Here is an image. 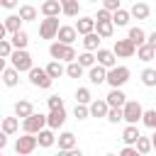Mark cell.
Segmentation results:
<instances>
[{"label":"cell","mask_w":156,"mask_h":156,"mask_svg":"<svg viewBox=\"0 0 156 156\" xmlns=\"http://www.w3.org/2000/svg\"><path fill=\"white\" fill-rule=\"evenodd\" d=\"M105 156H119V154H105Z\"/></svg>","instance_id":"cell-53"},{"label":"cell","mask_w":156,"mask_h":156,"mask_svg":"<svg viewBox=\"0 0 156 156\" xmlns=\"http://www.w3.org/2000/svg\"><path fill=\"white\" fill-rule=\"evenodd\" d=\"M46 102H49V110H61L63 107V98H58V95H51Z\"/></svg>","instance_id":"cell-44"},{"label":"cell","mask_w":156,"mask_h":156,"mask_svg":"<svg viewBox=\"0 0 156 156\" xmlns=\"http://www.w3.org/2000/svg\"><path fill=\"white\" fill-rule=\"evenodd\" d=\"M129 12H132V17H136V20H146V17L151 15V7H149L146 2H134Z\"/></svg>","instance_id":"cell-25"},{"label":"cell","mask_w":156,"mask_h":156,"mask_svg":"<svg viewBox=\"0 0 156 156\" xmlns=\"http://www.w3.org/2000/svg\"><path fill=\"white\" fill-rule=\"evenodd\" d=\"M93 102V95L88 88H78L76 90V105H90Z\"/></svg>","instance_id":"cell-35"},{"label":"cell","mask_w":156,"mask_h":156,"mask_svg":"<svg viewBox=\"0 0 156 156\" xmlns=\"http://www.w3.org/2000/svg\"><path fill=\"white\" fill-rule=\"evenodd\" d=\"M2 83H5L7 88H15V85L20 83V71H17V68H12V66L2 68Z\"/></svg>","instance_id":"cell-22"},{"label":"cell","mask_w":156,"mask_h":156,"mask_svg":"<svg viewBox=\"0 0 156 156\" xmlns=\"http://www.w3.org/2000/svg\"><path fill=\"white\" fill-rule=\"evenodd\" d=\"M58 29H61L58 17H44L41 24H39V37L41 39H56L58 37Z\"/></svg>","instance_id":"cell-6"},{"label":"cell","mask_w":156,"mask_h":156,"mask_svg":"<svg viewBox=\"0 0 156 156\" xmlns=\"http://www.w3.org/2000/svg\"><path fill=\"white\" fill-rule=\"evenodd\" d=\"M17 129H20V117H5V119H2V134L10 136V134H15Z\"/></svg>","instance_id":"cell-27"},{"label":"cell","mask_w":156,"mask_h":156,"mask_svg":"<svg viewBox=\"0 0 156 156\" xmlns=\"http://www.w3.org/2000/svg\"><path fill=\"white\" fill-rule=\"evenodd\" d=\"M7 146V134H0V149Z\"/></svg>","instance_id":"cell-51"},{"label":"cell","mask_w":156,"mask_h":156,"mask_svg":"<svg viewBox=\"0 0 156 156\" xmlns=\"http://www.w3.org/2000/svg\"><path fill=\"white\" fill-rule=\"evenodd\" d=\"M10 41H12V46H15V49H27L29 37H27V32H15V34L10 37Z\"/></svg>","instance_id":"cell-32"},{"label":"cell","mask_w":156,"mask_h":156,"mask_svg":"<svg viewBox=\"0 0 156 156\" xmlns=\"http://www.w3.org/2000/svg\"><path fill=\"white\" fill-rule=\"evenodd\" d=\"M76 29H78V34H93L95 32V27H98V22H95V17H80L76 24H73Z\"/></svg>","instance_id":"cell-16"},{"label":"cell","mask_w":156,"mask_h":156,"mask_svg":"<svg viewBox=\"0 0 156 156\" xmlns=\"http://www.w3.org/2000/svg\"><path fill=\"white\" fill-rule=\"evenodd\" d=\"M0 5L5 10H12V7H17V0H0Z\"/></svg>","instance_id":"cell-49"},{"label":"cell","mask_w":156,"mask_h":156,"mask_svg":"<svg viewBox=\"0 0 156 156\" xmlns=\"http://www.w3.org/2000/svg\"><path fill=\"white\" fill-rule=\"evenodd\" d=\"M44 127H49V124H46V115H41V112H34L32 117L22 119V129H24V134H39Z\"/></svg>","instance_id":"cell-4"},{"label":"cell","mask_w":156,"mask_h":156,"mask_svg":"<svg viewBox=\"0 0 156 156\" xmlns=\"http://www.w3.org/2000/svg\"><path fill=\"white\" fill-rule=\"evenodd\" d=\"M46 73H49L51 78H61V76L66 73V68L61 66V61H51V63L46 66Z\"/></svg>","instance_id":"cell-37"},{"label":"cell","mask_w":156,"mask_h":156,"mask_svg":"<svg viewBox=\"0 0 156 156\" xmlns=\"http://www.w3.org/2000/svg\"><path fill=\"white\" fill-rule=\"evenodd\" d=\"M37 146H39L37 134H24V136H17V141H15V151H17V156H29Z\"/></svg>","instance_id":"cell-5"},{"label":"cell","mask_w":156,"mask_h":156,"mask_svg":"<svg viewBox=\"0 0 156 156\" xmlns=\"http://www.w3.org/2000/svg\"><path fill=\"white\" fill-rule=\"evenodd\" d=\"M139 127L136 124H127L124 127V132H122V141H124V146H136V141H139Z\"/></svg>","instance_id":"cell-15"},{"label":"cell","mask_w":156,"mask_h":156,"mask_svg":"<svg viewBox=\"0 0 156 156\" xmlns=\"http://www.w3.org/2000/svg\"><path fill=\"white\" fill-rule=\"evenodd\" d=\"M134 2H144V0H134Z\"/></svg>","instance_id":"cell-54"},{"label":"cell","mask_w":156,"mask_h":156,"mask_svg":"<svg viewBox=\"0 0 156 156\" xmlns=\"http://www.w3.org/2000/svg\"><path fill=\"white\" fill-rule=\"evenodd\" d=\"M56 141H58V151H71V149H76V134H73V132H61Z\"/></svg>","instance_id":"cell-19"},{"label":"cell","mask_w":156,"mask_h":156,"mask_svg":"<svg viewBox=\"0 0 156 156\" xmlns=\"http://www.w3.org/2000/svg\"><path fill=\"white\" fill-rule=\"evenodd\" d=\"M39 10H41V15H44V17H58V12H63L61 0H44Z\"/></svg>","instance_id":"cell-12"},{"label":"cell","mask_w":156,"mask_h":156,"mask_svg":"<svg viewBox=\"0 0 156 156\" xmlns=\"http://www.w3.org/2000/svg\"><path fill=\"white\" fill-rule=\"evenodd\" d=\"M22 17L20 15H10V17H5V22H2V27H5V32L7 34H15V32H22Z\"/></svg>","instance_id":"cell-20"},{"label":"cell","mask_w":156,"mask_h":156,"mask_svg":"<svg viewBox=\"0 0 156 156\" xmlns=\"http://www.w3.org/2000/svg\"><path fill=\"white\" fill-rule=\"evenodd\" d=\"M61 7H63V15H66V17H76V15L80 12L78 0H61Z\"/></svg>","instance_id":"cell-29"},{"label":"cell","mask_w":156,"mask_h":156,"mask_svg":"<svg viewBox=\"0 0 156 156\" xmlns=\"http://www.w3.org/2000/svg\"><path fill=\"white\" fill-rule=\"evenodd\" d=\"M63 122H66V110H63V107H61V110H49V115H46L49 129H58Z\"/></svg>","instance_id":"cell-14"},{"label":"cell","mask_w":156,"mask_h":156,"mask_svg":"<svg viewBox=\"0 0 156 156\" xmlns=\"http://www.w3.org/2000/svg\"><path fill=\"white\" fill-rule=\"evenodd\" d=\"M37 139H39V146L49 149V146H54V141H56V134H54V129H41V132L37 134Z\"/></svg>","instance_id":"cell-26"},{"label":"cell","mask_w":156,"mask_h":156,"mask_svg":"<svg viewBox=\"0 0 156 156\" xmlns=\"http://www.w3.org/2000/svg\"><path fill=\"white\" fill-rule=\"evenodd\" d=\"M88 80L93 85H100V83H107V68H102L100 63H95L90 71H88Z\"/></svg>","instance_id":"cell-13"},{"label":"cell","mask_w":156,"mask_h":156,"mask_svg":"<svg viewBox=\"0 0 156 156\" xmlns=\"http://www.w3.org/2000/svg\"><path fill=\"white\" fill-rule=\"evenodd\" d=\"M136 58L139 61H151V58H156V49L151 44H144V46L136 49Z\"/></svg>","instance_id":"cell-28"},{"label":"cell","mask_w":156,"mask_h":156,"mask_svg":"<svg viewBox=\"0 0 156 156\" xmlns=\"http://www.w3.org/2000/svg\"><path fill=\"white\" fill-rule=\"evenodd\" d=\"M122 112H124V122H127V124H136V122H141V117H144V107H141L136 100H127V105L122 107Z\"/></svg>","instance_id":"cell-7"},{"label":"cell","mask_w":156,"mask_h":156,"mask_svg":"<svg viewBox=\"0 0 156 156\" xmlns=\"http://www.w3.org/2000/svg\"><path fill=\"white\" fill-rule=\"evenodd\" d=\"M61 44H73L76 39H78V29L76 27H71V24H61V29H58V37H56Z\"/></svg>","instance_id":"cell-11"},{"label":"cell","mask_w":156,"mask_h":156,"mask_svg":"<svg viewBox=\"0 0 156 156\" xmlns=\"http://www.w3.org/2000/svg\"><path fill=\"white\" fill-rule=\"evenodd\" d=\"M127 39L139 49V46H144V44H146V39H149V37H146V32H144L141 27H132V29H129V34H127Z\"/></svg>","instance_id":"cell-21"},{"label":"cell","mask_w":156,"mask_h":156,"mask_svg":"<svg viewBox=\"0 0 156 156\" xmlns=\"http://www.w3.org/2000/svg\"><path fill=\"white\" fill-rule=\"evenodd\" d=\"M10 61H12V68H17L20 73L22 71H32L34 68V63H32V54L27 51V49H15V54L10 56Z\"/></svg>","instance_id":"cell-2"},{"label":"cell","mask_w":156,"mask_h":156,"mask_svg":"<svg viewBox=\"0 0 156 156\" xmlns=\"http://www.w3.org/2000/svg\"><path fill=\"white\" fill-rule=\"evenodd\" d=\"M107 112H110L107 100H93L90 102V117H107Z\"/></svg>","instance_id":"cell-23"},{"label":"cell","mask_w":156,"mask_h":156,"mask_svg":"<svg viewBox=\"0 0 156 156\" xmlns=\"http://www.w3.org/2000/svg\"><path fill=\"white\" fill-rule=\"evenodd\" d=\"M151 144H154V151H156V129H154V136H151Z\"/></svg>","instance_id":"cell-52"},{"label":"cell","mask_w":156,"mask_h":156,"mask_svg":"<svg viewBox=\"0 0 156 156\" xmlns=\"http://www.w3.org/2000/svg\"><path fill=\"white\" fill-rule=\"evenodd\" d=\"M12 54H15L12 41H10V39H0V56H2V58H10Z\"/></svg>","instance_id":"cell-39"},{"label":"cell","mask_w":156,"mask_h":156,"mask_svg":"<svg viewBox=\"0 0 156 156\" xmlns=\"http://www.w3.org/2000/svg\"><path fill=\"white\" fill-rule=\"evenodd\" d=\"M129 17H132L129 10H117V12H112V22H115L117 27H127V24H129Z\"/></svg>","instance_id":"cell-30"},{"label":"cell","mask_w":156,"mask_h":156,"mask_svg":"<svg viewBox=\"0 0 156 156\" xmlns=\"http://www.w3.org/2000/svg\"><path fill=\"white\" fill-rule=\"evenodd\" d=\"M95 58H98V63L102 66V68H115L117 66V54L112 51V49H98L95 51Z\"/></svg>","instance_id":"cell-10"},{"label":"cell","mask_w":156,"mask_h":156,"mask_svg":"<svg viewBox=\"0 0 156 156\" xmlns=\"http://www.w3.org/2000/svg\"><path fill=\"white\" fill-rule=\"evenodd\" d=\"M146 44H151V46L156 49V32H151V34H149V39H146Z\"/></svg>","instance_id":"cell-50"},{"label":"cell","mask_w":156,"mask_h":156,"mask_svg":"<svg viewBox=\"0 0 156 156\" xmlns=\"http://www.w3.org/2000/svg\"><path fill=\"white\" fill-rule=\"evenodd\" d=\"M141 83L146 88H156V68H144L141 71Z\"/></svg>","instance_id":"cell-33"},{"label":"cell","mask_w":156,"mask_h":156,"mask_svg":"<svg viewBox=\"0 0 156 156\" xmlns=\"http://www.w3.org/2000/svg\"><path fill=\"white\" fill-rule=\"evenodd\" d=\"M95 32H98V34H100L102 39H110V37L115 34V22H98Z\"/></svg>","instance_id":"cell-31"},{"label":"cell","mask_w":156,"mask_h":156,"mask_svg":"<svg viewBox=\"0 0 156 156\" xmlns=\"http://www.w3.org/2000/svg\"><path fill=\"white\" fill-rule=\"evenodd\" d=\"M73 115H76V119H88L90 117V105H76Z\"/></svg>","instance_id":"cell-43"},{"label":"cell","mask_w":156,"mask_h":156,"mask_svg":"<svg viewBox=\"0 0 156 156\" xmlns=\"http://www.w3.org/2000/svg\"><path fill=\"white\" fill-rule=\"evenodd\" d=\"M29 83H32L34 88H44V90H46V88H51L54 78L46 73V68H37V66H34V68L29 71Z\"/></svg>","instance_id":"cell-8"},{"label":"cell","mask_w":156,"mask_h":156,"mask_svg":"<svg viewBox=\"0 0 156 156\" xmlns=\"http://www.w3.org/2000/svg\"><path fill=\"white\" fill-rule=\"evenodd\" d=\"M100 39H102V37H100L98 32L85 34V37H83V49H85V51H98V49H100Z\"/></svg>","instance_id":"cell-24"},{"label":"cell","mask_w":156,"mask_h":156,"mask_svg":"<svg viewBox=\"0 0 156 156\" xmlns=\"http://www.w3.org/2000/svg\"><path fill=\"white\" fill-rule=\"evenodd\" d=\"M119 156H144V154H139L136 146H124V149L119 151Z\"/></svg>","instance_id":"cell-47"},{"label":"cell","mask_w":156,"mask_h":156,"mask_svg":"<svg viewBox=\"0 0 156 156\" xmlns=\"http://www.w3.org/2000/svg\"><path fill=\"white\" fill-rule=\"evenodd\" d=\"M32 115H34V105H32L29 100H17V102H15V117L27 119V117H32Z\"/></svg>","instance_id":"cell-18"},{"label":"cell","mask_w":156,"mask_h":156,"mask_svg":"<svg viewBox=\"0 0 156 156\" xmlns=\"http://www.w3.org/2000/svg\"><path fill=\"white\" fill-rule=\"evenodd\" d=\"M141 122L149 127V129H156V110H144V117Z\"/></svg>","instance_id":"cell-42"},{"label":"cell","mask_w":156,"mask_h":156,"mask_svg":"<svg viewBox=\"0 0 156 156\" xmlns=\"http://www.w3.org/2000/svg\"><path fill=\"white\" fill-rule=\"evenodd\" d=\"M66 76H68V78H80V76H83V66H80L78 61L68 63V66H66Z\"/></svg>","instance_id":"cell-40"},{"label":"cell","mask_w":156,"mask_h":156,"mask_svg":"<svg viewBox=\"0 0 156 156\" xmlns=\"http://www.w3.org/2000/svg\"><path fill=\"white\" fill-rule=\"evenodd\" d=\"M129 68L127 66H115V68H110L107 71V85L110 88H122L127 80H129Z\"/></svg>","instance_id":"cell-3"},{"label":"cell","mask_w":156,"mask_h":156,"mask_svg":"<svg viewBox=\"0 0 156 156\" xmlns=\"http://www.w3.org/2000/svg\"><path fill=\"white\" fill-rule=\"evenodd\" d=\"M105 100H107V105H110V107H124V105H127V95H124L119 88H112V90L107 93V98H105Z\"/></svg>","instance_id":"cell-17"},{"label":"cell","mask_w":156,"mask_h":156,"mask_svg":"<svg viewBox=\"0 0 156 156\" xmlns=\"http://www.w3.org/2000/svg\"><path fill=\"white\" fill-rule=\"evenodd\" d=\"M56 156H83V154H80V149H71V151H58Z\"/></svg>","instance_id":"cell-48"},{"label":"cell","mask_w":156,"mask_h":156,"mask_svg":"<svg viewBox=\"0 0 156 156\" xmlns=\"http://www.w3.org/2000/svg\"><path fill=\"white\" fill-rule=\"evenodd\" d=\"M90 2H98V0H90Z\"/></svg>","instance_id":"cell-55"},{"label":"cell","mask_w":156,"mask_h":156,"mask_svg":"<svg viewBox=\"0 0 156 156\" xmlns=\"http://www.w3.org/2000/svg\"><path fill=\"white\" fill-rule=\"evenodd\" d=\"M102 7H105V10H110V12H117V10H122L119 0H102Z\"/></svg>","instance_id":"cell-46"},{"label":"cell","mask_w":156,"mask_h":156,"mask_svg":"<svg viewBox=\"0 0 156 156\" xmlns=\"http://www.w3.org/2000/svg\"><path fill=\"white\" fill-rule=\"evenodd\" d=\"M95 61H98V58L93 56V51H83V54L78 56V63H80L83 68H88V71H90V68L95 66Z\"/></svg>","instance_id":"cell-36"},{"label":"cell","mask_w":156,"mask_h":156,"mask_svg":"<svg viewBox=\"0 0 156 156\" xmlns=\"http://www.w3.org/2000/svg\"><path fill=\"white\" fill-rule=\"evenodd\" d=\"M110 124H117V122H122L124 119V112H122V107H110V112H107V117H105Z\"/></svg>","instance_id":"cell-38"},{"label":"cell","mask_w":156,"mask_h":156,"mask_svg":"<svg viewBox=\"0 0 156 156\" xmlns=\"http://www.w3.org/2000/svg\"><path fill=\"white\" fill-rule=\"evenodd\" d=\"M151 149H154V144H151V139H149V136H139V141H136V151L146 156V154H149Z\"/></svg>","instance_id":"cell-41"},{"label":"cell","mask_w":156,"mask_h":156,"mask_svg":"<svg viewBox=\"0 0 156 156\" xmlns=\"http://www.w3.org/2000/svg\"><path fill=\"white\" fill-rule=\"evenodd\" d=\"M20 17H22L24 22H34V20H37V7H34V5H22V7H20Z\"/></svg>","instance_id":"cell-34"},{"label":"cell","mask_w":156,"mask_h":156,"mask_svg":"<svg viewBox=\"0 0 156 156\" xmlns=\"http://www.w3.org/2000/svg\"><path fill=\"white\" fill-rule=\"evenodd\" d=\"M95 22H112V12L110 10H98V17H95Z\"/></svg>","instance_id":"cell-45"},{"label":"cell","mask_w":156,"mask_h":156,"mask_svg":"<svg viewBox=\"0 0 156 156\" xmlns=\"http://www.w3.org/2000/svg\"><path fill=\"white\" fill-rule=\"evenodd\" d=\"M112 51L117 54V58H132V56L136 54V46H134L129 39H117L115 46H112Z\"/></svg>","instance_id":"cell-9"},{"label":"cell","mask_w":156,"mask_h":156,"mask_svg":"<svg viewBox=\"0 0 156 156\" xmlns=\"http://www.w3.org/2000/svg\"><path fill=\"white\" fill-rule=\"evenodd\" d=\"M49 54H51V58H54V61H68V63L78 61L76 49H73V46H68V44H61V41H54V44L49 46Z\"/></svg>","instance_id":"cell-1"}]
</instances>
